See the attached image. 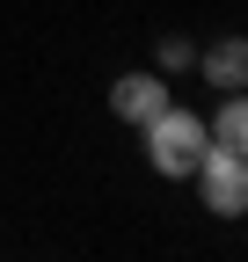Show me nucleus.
<instances>
[{
	"mask_svg": "<svg viewBox=\"0 0 248 262\" xmlns=\"http://www.w3.org/2000/svg\"><path fill=\"white\" fill-rule=\"evenodd\" d=\"M139 146H146V168L161 175V182H190L197 175V160H204V146H212V124L197 117V110H161V117H146L139 124Z\"/></svg>",
	"mask_w": 248,
	"mask_h": 262,
	"instance_id": "f257e3e1",
	"label": "nucleus"
},
{
	"mask_svg": "<svg viewBox=\"0 0 248 262\" xmlns=\"http://www.w3.org/2000/svg\"><path fill=\"white\" fill-rule=\"evenodd\" d=\"M190 182H197V196H204L212 219H241V211H248V160H241V153L204 146V160H197Z\"/></svg>",
	"mask_w": 248,
	"mask_h": 262,
	"instance_id": "f03ea898",
	"label": "nucleus"
},
{
	"mask_svg": "<svg viewBox=\"0 0 248 262\" xmlns=\"http://www.w3.org/2000/svg\"><path fill=\"white\" fill-rule=\"evenodd\" d=\"M168 102H175V95H168V73H153V66H146V73H117V80H110V110L132 124V131H139L146 117H161Z\"/></svg>",
	"mask_w": 248,
	"mask_h": 262,
	"instance_id": "7ed1b4c3",
	"label": "nucleus"
},
{
	"mask_svg": "<svg viewBox=\"0 0 248 262\" xmlns=\"http://www.w3.org/2000/svg\"><path fill=\"white\" fill-rule=\"evenodd\" d=\"M197 73L219 88V95H234V88H248V37H219L212 51H197Z\"/></svg>",
	"mask_w": 248,
	"mask_h": 262,
	"instance_id": "20e7f679",
	"label": "nucleus"
},
{
	"mask_svg": "<svg viewBox=\"0 0 248 262\" xmlns=\"http://www.w3.org/2000/svg\"><path fill=\"white\" fill-rule=\"evenodd\" d=\"M212 146H226V153L248 160V88H234L226 102L212 110Z\"/></svg>",
	"mask_w": 248,
	"mask_h": 262,
	"instance_id": "39448f33",
	"label": "nucleus"
},
{
	"mask_svg": "<svg viewBox=\"0 0 248 262\" xmlns=\"http://www.w3.org/2000/svg\"><path fill=\"white\" fill-rule=\"evenodd\" d=\"M197 66V44L190 37H161V51H153V73H190Z\"/></svg>",
	"mask_w": 248,
	"mask_h": 262,
	"instance_id": "423d86ee",
	"label": "nucleus"
}]
</instances>
